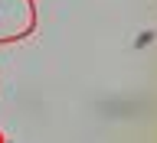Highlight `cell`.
I'll use <instances>...</instances> for the list:
<instances>
[{
    "label": "cell",
    "instance_id": "1",
    "mask_svg": "<svg viewBox=\"0 0 157 143\" xmlns=\"http://www.w3.org/2000/svg\"><path fill=\"white\" fill-rule=\"evenodd\" d=\"M154 36H157V29H147V33H141V36L134 39V49H144V46H151V42H154Z\"/></svg>",
    "mask_w": 157,
    "mask_h": 143
}]
</instances>
